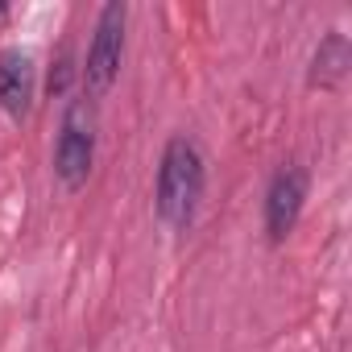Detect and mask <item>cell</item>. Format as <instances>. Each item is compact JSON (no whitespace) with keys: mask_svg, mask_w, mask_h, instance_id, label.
I'll return each instance as SVG.
<instances>
[{"mask_svg":"<svg viewBox=\"0 0 352 352\" xmlns=\"http://www.w3.org/2000/svg\"><path fill=\"white\" fill-rule=\"evenodd\" d=\"M34 96H38L34 54L21 46H5L0 50V112L21 124L34 112Z\"/></svg>","mask_w":352,"mask_h":352,"instance_id":"5b68a950","label":"cell"},{"mask_svg":"<svg viewBox=\"0 0 352 352\" xmlns=\"http://www.w3.org/2000/svg\"><path fill=\"white\" fill-rule=\"evenodd\" d=\"M0 17H9V5H0Z\"/></svg>","mask_w":352,"mask_h":352,"instance_id":"ba28073f","label":"cell"},{"mask_svg":"<svg viewBox=\"0 0 352 352\" xmlns=\"http://www.w3.org/2000/svg\"><path fill=\"white\" fill-rule=\"evenodd\" d=\"M124 34H129V5L124 0H108L96 13V30H91V46L87 58L79 67V91L96 104L112 91L120 63H124Z\"/></svg>","mask_w":352,"mask_h":352,"instance_id":"3957f363","label":"cell"},{"mask_svg":"<svg viewBox=\"0 0 352 352\" xmlns=\"http://www.w3.org/2000/svg\"><path fill=\"white\" fill-rule=\"evenodd\" d=\"M96 141H100V116L96 104L79 91L67 100L63 120H58V141H54V179L63 191H83L96 166Z\"/></svg>","mask_w":352,"mask_h":352,"instance_id":"7a4b0ae2","label":"cell"},{"mask_svg":"<svg viewBox=\"0 0 352 352\" xmlns=\"http://www.w3.org/2000/svg\"><path fill=\"white\" fill-rule=\"evenodd\" d=\"M204 187H208V166H204L199 145L187 133H174L157 162V187H153L157 220L174 232H187L195 224Z\"/></svg>","mask_w":352,"mask_h":352,"instance_id":"6da1fadb","label":"cell"},{"mask_svg":"<svg viewBox=\"0 0 352 352\" xmlns=\"http://www.w3.org/2000/svg\"><path fill=\"white\" fill-rule=\"evenodd\" d=\"M307 191H311V174L298 162H286L270 179V191H265V241L270 245H282L294 232L307 208Z\"/></svg>","mask_w":352,"mask_h":352,"instance_id":"277c9868","label":"cell"},{"mask_svg":"<svg viewBox=\"0 0 352 352\" xmlns=\"http://www.w3.org/2000/svg\"><path fill=\"white\" fill-rule=\"evenodd\" d=\"M348 67H352V42L331 30L319 38L315 54H311V71H307V87L315 91H336L344 79H348Z\"/></svg>","mask_w":352,"mask_h":352,"instance_id":"8992f818","label":"cell"},{"mask_svg":"<svg viewBox=\"0 0 352 352\" xmlns=\"http://www.w3.org/2000/svg\"><path fill=\"white\" fill-rule=\"evenodd\" d=\"M75 79H79V63H75L71 46H63V50L54 54V63H50V75H46V96H50V100L67 96Z\"/></svg>","mask_w":352,"mask_h":352,"instance_id":"52a82bcc","label":"cell"}]
</instances>
